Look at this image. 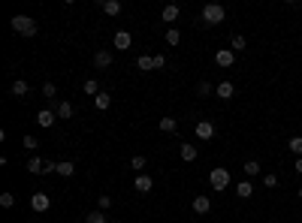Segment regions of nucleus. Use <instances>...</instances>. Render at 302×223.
Listing matches in <instances>:
<instances>
[{"label": "nucleus", "mask_w": 302, "mask_h": 223, "mask_svg": "<svg viewBox=\"0 0 302 223\" xmlns=\"http://www.w3.org/2000/svg\"><path fill=\"white\" fill-rule=\"evenodd\" d=\"M236 196H239V199L254 196V184H251V181H239V184H236Z\"/></svg>", "instance_id": "dca6fc26"}, {"label": "nucleus", "mask_w": 302, "mask_h": 223, "mask_svg": "<svg viewBox=\"0 0 302 223\" xmlns=\"http://www.w3.org/2000/svg\"><path fill=\"white\" fill-rule=\"evenodd\" d=\"M0 205H3V208H12V205H15V193H0Z\"/></svg>", "instance_id": "7c9ffc66"}, {"label": "nucleus", "mask_w": 302, "mask_h": 223, "mask_svg": "<svg viewBox=\"0 0 302 223\" xmlns=\"http://www.w3.org/2000/svg\"><path fill=\"white\" fill-rule=\"evenodd\" d=\"M209 184H211V190H227V187H230V172H227V169H211V172H209Z\"/></svg>", "instance_id": "20e7f679"}, {"label": "nucleus", "mask_w": 302, "mask_h": 223, "mask_svg": "<svg viewBox=\"0 0 302 223\" xmlns=\"http://www.w3.org/2000/svg\"><path fill=\"white\" fill-rule=\"evenodd\" d=\"M27 91H30V88H27V81H24V79H15V81H12V97H19V100H22V97H27Z\"/></svg>", "instance_id": "a211bd4d"}, {"label": "nucleus", "mask_w": 302, "mask_h": 223, "mask_svg": "<svg viewBox=\"0 0 302 223\" xmlns=\"http://www.w3.org/2000/svg\"><path fill=\"white\" fill-rule=\"evenodd\" d=\"M179 154H182V160H187V163H190V160H197V154H200V151H197V145L182 142V145H179Z\"/></svg>", "instance_id": "4468645a"}, {"label": "nucleus", "mask_w": 302, "mask_h": 223, "mask_svg": "<svg viewBox=\"0 0 302 223\" xmlns=\"http://www.w3.org/2000/svg\"><path fill=\"white\" fill-rule=\"evenodd\" d=\"M30 208H33V211H40V214H46V211L51 208L48 193H43V190H40V193H33V196H30Z\"/></svg>", "instance_id": "39448f33"}, {"label": "nucleus", "mask_w": 302, "mask_h": 223, "mask_svg": "<svg viewBox=\"0 0 302 223\" xmlns=\"http://www.w3.org/2000/svg\"><path fill=\"white\" fill-rule=\"evenodd\" d=\"M245 175H248V178H257V175H260V160H248V163H245Z\"/></svg>", "instance_id": "b1692460"}, {"label": "nucleus", "mask_w": 302, "mask_h": 223, "mask_svg": "<svg viewBox=\"0 0 302 223\" xmlns=\"http://www.w3.org/2000/svg\"><path fill=\"white\" fill-rule=\"evenodd\" d=\"M130 166L136 169V175H142V169H145V157H142V154H136V157L130 160Z\"/></svg>", "instance_id": "cd10ccee"}, {"label": "nucleus", "mask_w": 302, "mask_h": 223, "mask_svg": "<svg viewBox=\"0 0 302 223\" xmlns=\"http://www.w3.org/2000/svg\"><path fill=\"white\" fill-rule=\"evenodd\" d=\"M82 88H85V94H88V97H97V94H100V81H97V79H88Z\"/></svg>", "instance_id": "5701e85b"}, {"label": "nucleus", "mask_w": 302, "mask_h": 223, "mask_svg": "<svg viewBox=\"0 0 302 223\" xmlns=\"http://www.w3.org/2000/svg\"><path fill=\"white\" fill-rule=\"evenodd\" d=\"M230 45H233V51H245V45H248V42H245V37H242V33H236Z\"/></svg>", "instance_id": "c85d7f7f"}, {"label": "nucleus", "mask_w": 302, "mask_h": 223, "mask_svg": "<svg viewBox=\"0 0 302 223\" xmlns=\"http://www.w3.org/2000/svg\"><path fill=\"white\" fill-rule=\"evenodd\" d=\"M55 121H58V115H55V109H40V112H37V124H40L43 130H48V127H55Z\"/></svg>", "instance_id": "423d86ee"}, {"label": "nucleus", "mask_w": 302, "mask_h": 223, "mask_svg": "<svg viewBox=\"0 0 302 223\" xmlns=\"http://www.w3.org/2000/svg\"><path fill=\"white\" fill-rule=\"evenodd\" d=\"M9 24H12V30H15V33H22V37H37V30H40V27H37V21H33L30 15H12V21H9Z\"/></svg>", "instance_id": "f257e3e1"}, {"label": "nucleus", "mask_w": 302, "mask_h": 223, "mask_svg": "<svg viewBox=\"0 0 302 223\" xmlns=\"http://www.w3.org/2000/svg\"><path fill=\"white\" fill-rule=\"evenodd\" d=\"M27 172L30 175H48V172H58V163H51L46 157H30L27 160Z\"/></svg>", "instance_id": "f03ea898"}, {"label": "nucleus", "mask_w": 302, "mask_h": 223, "mask_svg": "<svg viewBox=\"0 0 302 223\" xmlns=\"http://www.w3.org/2000/svg\"><path fill=\"white\" fill-rule=\"evenodd\" d=\"M73 102H67V100H61V102H55V115L61 118V121H67V118H73Z\"/></svg>", "instance_id": "9d476101"}, {"label": "nucleus", "mask_w": 302, "mask_h": 223, "mask_svg": "<svg viewBox=\"0 0 302 223\" xmlns=\"http://www.w3.org/2000/svg\"><path fill=\"white\" fill-rule=\"evenodd\" d=\"M85 223H106V214L103 211H91V214L85 217Z\"/></svg>", "instance_id": "c756f323"}, {"label": "nucleus", "mask_w": 302, "mask_h": 223, "mask_svg": "<svg viewBox=\"0 0 302 223\" xmlns=\"http://www.w3.org/2000/svg\"><path fill=\"white\" fill-rule=\"evenodd\" d=\"M130 45H133V37H130L127 30H118V33H115V48L124 51V48H130Z\"/></svg>", "instance_id": "9b49d317"}, {"label": "nucleus", "mask_w": 302, "mask_h": 223, "mask_svg": "<svg viewBox=\"0 0 302 223\" xmlns=\"http://www.w3.org/2000/svg\"><path fill=\"white\" fill-rule=\"evenodd\" d=\"M197 94H200V97H209V94H211V84H209V81H200V84H197Z\"/></svg>", "instance_id": "f704fd0d"}, {"label": "nucleus", "mask_w": 302, "mask_h": 223, "mask_svg": "<svg viewBox=\"0 0 302 223\" xmlns=\"http://www.w3.org/2000/svg\"><path fill=\"white\" fill-rule=\"evenodd\" d=\"M76 172V166L73 163H70V160H64V163H58V175H64V178H70V175H73Z\"/></svg>", "instance_id": "393cba45"}, {"label": "nucleus", "mask_w": 302, "mask_h": 223, "mask_svg": "<svg viewBox=\"0 0 302 223\" xmlns=\"http://www.w3.org/2000/svg\"><path fill=\"white\" fill-rule=\"evenodd\" d=\"M136 66H139V70H142V73H151V70H154V58H151V55H139V61H136Z\"/></svg>", "instance_id": "4be33fe9"}, {"label": "nucleus", "mask_w": 302, "mask_h": 223, "mask_svg": "<svg viewBox=\"0 0 302 223\" xmlns=\"http://www.w3.org/2000/svg\"><path fill=\"white\" fill-rule=\"evenodd\" d=\"M215 94H218L221 100H230V97L236 94V84H233V81H221L218 88H215Z\"/></svg>", "instance_id": "ddd939ff"}, {"label": "nucleus", "mask_w": 302, "mask_h": 223, "mask_svg": "<svg viewBox=\"0 0 302 223\" xmlns=\"http://www.w3.org/2000/svg\"><path fill=\"white\" fill-rule=\"evenodd\" d=\"M55 94H58V88H55V84H51V81H46V84H43V97L55 100Z\"/></svg>", "instance_id": "2f4dec72"}, {"label": "nucleus", "mask_w": 302, "mask_h": 223, "mask_svg": "<svg viewBox=\"0 0 302 223\" xmlns=\"http://www.w3.org/2000/svg\"><path fill=\"white\" fill-rule=\"evenodd\" d=\"M97 202H100V211H106V208H112V196H109V193H103V196H100Z\"/></svg>", "instance_id": "72a5a7b5"}, {"label": "nucleus", "mask_w": 302, "mask_h": 223, "mask_svg": "<svg viewBox=\"0 0 302 223\" xmlns=\"http://www.w3.org/2000/svg\"><path fill=\"white\" fill-rule=\"evenodd\" d=\"M157 127H161V133H175L179 130V121H175V118H161V121H157Z\"/></svg>", "instance_id": "f3484780"}, {"label": "nucleus", "mask_w": 302, "mask_h": 223, "mask_svg": "<svg viewBox=\"0 0 302 223\" xmlns=\"http://www.w3.org/2000/svg\"><path fill=\"white\" fill-rule=\"evenodd\" d=\"M197 139H215V124L211 121H197Z\"/></svg>", "instance_id": "1a4fd4ad"}, {"label": "nucleus", "mask_w": 302, "mask_h": 223, "mask_svg": "<svg viewBox=\"0 0 302 223\" xmlns=\"http://www.w3.org/2000/svg\"><path fill=\"white\" fill-rule=\"evenodd\" d=\"M166 42H169V45H179V42H182V33L175 30V27H169V30H166Z\"/></svg>", "instance_id": "bb28decb"}, {"label": "nucleus", "mask_w": 302, "mask_h": 223, "mask_svg": "<svg viewBox=\"0 0 302 223\" xmlns=\"http://www.w3.org/2000/svg\"><path fill=\"white\" fill-rule=\"evenodd\" d=\"M296 196H299V199H302V187H299V190H296Z\"/></svg>", "instance_id": "58836bf2"}, {"label": "nucleus", "mask_w": 302, "mask_h": 223, "mask_svg": "<svg viewBox=\"0 0 302 223\" xmlns=\"http://www.w3.org/2000/svg\"><path fill=\"white\" fill-rule=\"evenodd\" d=\"M224 15H227V9L221 3H206L203 6V24H221Z\"/></svg>", "instance_id": "7ed1b4c3"}, {"label": "nucleus", "mask_w": 302, "mask_h": 223, "mask_svg": "<svg viewBox=\"0 0 302 223\" xmlns=\"http://www.w3.org/2000/svg\"><path fill=\"white\" fill-rule=\"evenodd\" d=\"M263 184L272 190V187H278V175H266V178H263Z\"/></svg>", "instance_id": "c9c22d12"}, {"label": "nucleus", "mask_w": 302, "mask_h": 223, "mask_svg": "<svg viewBox=\"0 0 302 223\" xmlns=\"http://www.w3.org/2000/svg\"><path fill=\"white\" fill-rule=\"evenodd\" d=\"M133 187H136V193H151V187H154V181H151V175H136L133 178Z\"/></svg>", "instance_id": "6e6552de"}, {"label": "nucleus", "mask_w": 302, "mask_h": 223, "mask_svg": "<svg viewBox=\"0 0 302 223\" xmlns=\"http://www.w3.org/2000/svg\"><path fill=\"white\" fill-rule=\"evenodd\" d=\"M166 66V58L163 55H154V70H163Z\"/></svg>", "instance_id": "e433bc0d"}, {"label": "nucleus", "mask_w": 302, "mask_h": 223, "mask_svg": "<svg viewBox=\"0 0 302 223\" xmlns=\"http://www.w3.org/2000/svg\"><path fill=\"white\" fill-rule=\"evenodd\" d=\"M287 148L296 154V157H302V136H293V139L287 142Z\"/></svg>", "instance_id": "a878e982"}, {"label": "nucleus", "mask_w": 302, "mask_h": 223, "mask_svg": "<svg viewBox=\"0 0 302 223\" xmlns=\"http://www.w3.org/2000/svg\"><path fill=\"white\" fill-rule=\"evenodd\" d=\"M94 102H97V109H100V112H106V109L112 106V94H106V91H100V94L94 97Z\"/></svg>", "instance_id": "6ab92c4d"}, {"label": "nucleus", "mask_w": 302, "mask_h": 223, "mask_svg": "<svg viewBox=\"0 0 302 223\" xmlns=\"http://www.w3.org/2000/svg\"><path fill=\"white\" fill-rule=\"evenodd\" d=\"M100 6H103L106 15H118V12H121V0H103Z\"/></svg>", "instance_id": "412c9836"}, {"label": "nucleus", "mask_w": 302, "mask_h": 223, "mask_svg": "<svg viewBox=\"0 0 302 223\" xmlns=\"http://www.w3.org/2000/svg\"><path fill=\"white\" fill-rule=\"evenodd\" d=\"M193 211H197V214H209L211 211V199L209 196H197V199H193Z\"/></svg>", "instance_id": "2eb2a0df"}, {"label": "nucleus", "mask_w": 302, "mask_h": 223, "mask_svg": "<svg viewBox=\"0 0 302 223\" xmlns=\"http://www.w3.org/2000/svg\"><path fill=\"white\" fill-rule=\"evenodd\" d=\"M233 61H236V51H233V48H221L218 55H215V63L221 66V70H227V66H233Z\"/></svg>", "instance_id": "0eeeda50"}, {"label": "nucleus", "mask_w": 302, "mask_h": 223, "mask_svg": "<svg viewBox=\"0 0 302 223\" xmlns=\"http://www.w3.org/2000/svg\"><path fill=\"white\" fill-rule=\"evenodd\" d=\"M112 63V51H97V55H94V66H97V70H106V66H109Z\"/></svg>", "instance_id": "f8f14e48"}, {"label": "nucleus", "mask_w": 302, "mask_h": 223, "mask_svg": "<svg viewBox=\"0 0 302 223\" xmlns=\"http://www.w3.org/2000/svg\"><path fill=\"white\" fill-rule=\"evenodd\" d=\"M293 169H296V175H302V157L296 160V166H293Z\"/></svg>", "instance_id": "4c0bfd02"}, {"label": "nucleus", "mask_w": 302, "mask_h": 223, "mask_svg": "<svg viewBox=\"0 0 302 223\" xmlns=\"http://www.w3.org/2000/svg\"><path fill=\"white\" fill-rule=\"evenodd\" d=\"M179 12H182V9L175 6V3H166V6H163V21H166V24H172L175 19H179Z\"/></svg>", "instance_id": "aec40b11"}, {"label": "nucleus", "mask_w": 302, "mask_h": 223, "mask_svg": "<svg viewBox=\"0 0 302 223\" xmlns=\"http://www.w3.org/2000/svg\"><path fill=\"white\" fill-rule=\"evenodd\" d=\"M22 145H24L27 151H37V145H40V142H37V136H24V142H22Z\"/></svg>", "instance_id": "473e14b6"}]
</instances>
